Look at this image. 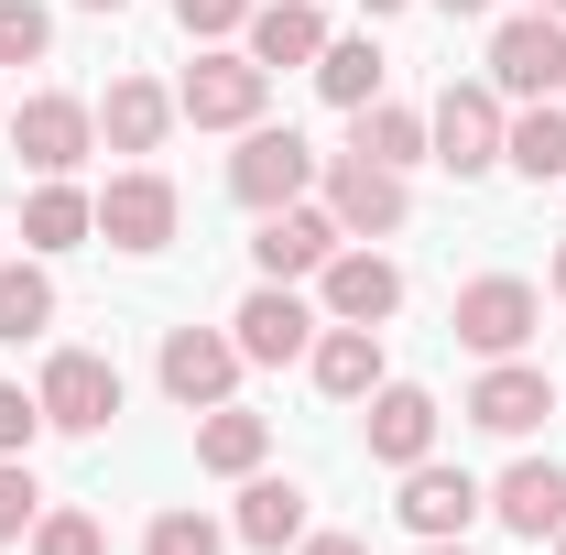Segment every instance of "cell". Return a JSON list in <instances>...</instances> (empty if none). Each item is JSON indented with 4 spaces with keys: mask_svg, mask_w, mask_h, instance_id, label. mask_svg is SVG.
<instances>
[{
    "mask_svg": "<svg viewBox=\"0 0 566 555\" xmlns=\"http://www.w3.org/2000/svg\"><path fill=\"white\" fill-rule=\"evenodd\" d=\"M501 132H512V109H501L491 76H447L436 109H424V164H447V175L469 186V175H491V164H501Z\"/></svg>",
    "mask_w": 566,
    "mask_h": 555,
    "instance_id": "1",
    "label": "cell"
},
{
    "mask_svg": "<svg viewBox=\"0 0 566 555\" xmlns=\"http://www.w3.org/2000/svg\"><path fill=\"white\" fill-rule=\"evenodd\" d=\"M262 98H273V76L251 66L240 44H197V66L175 76V121H197V132H251Z\"/></svg>",
    "mask_w": 566,
    "mask_h": 555,
    "instance_id": "2",
    "label": "cell"
},
{
    "mask_svg": "<svg viewBox=\"0 0 566 555\" xmlns=\"http://www.w3.org/2000/svg\"><path fill=\"white\" fill-rule=\"evenodd\" d=\"M316 175H327V153H305V132H294V121H251V132H240V153H229V197H240L251 218H262V208H294Z\"/></svg>",
    "mask_w": 566,
    "mask_h": 555,
    "instance_id": "3",
    "label": "cell"
},
{
    "mask_svg": "<svg viewBox=\"0 0 566 555\" xmlns=\"http://www.w3.org/2000/svg\"><path fill=\"white\" fill-rule=\"evenodd\" d=\"M447 327H458V348H480V359H523V338L545 327V294L523 273H480V283H458Z\"/></svg>",
    "mask_w": 566,
    "mask_h": 555,
    "instance_id": "4",
    "label": "cell"
},
{
    "mask_svg": "<svg viewBox=\"0 0 566 555\" xmlns=\"http://www.w3.org/2000/svg\"><path fill=\"white\" fill-rule=\"evenodd\" d=\"M316 316H327V327H392V316H403V262L370 251V240H349V251L316 273Z\"/></svg>",
    "mask_w": 566,
    "mask_h": 555,
    "instance_id": "5",
    "label": "cell"
},
{
    "mask_svg": "<svg viewBox=\"0 0 566 555\" xmlns=\"http://www.w3.org/2000/svg\"><path fill=\"white\" fill-rule=\"evenodd\" d=\"M33 404H44L55 436H109V415H120V370H109L98 348H55L44 381H33Z\"/></svg>",
    "mask_w": 566,
    "mask_h": 555,
    "instance_id": "6",
    "label": "cell"
},
{
    "mask_svg": "<svg viewBox=\"0 0 566 555\" xmlns=\"http://www.w3.org/2000/svg\"><path fill=\"white\" fill-rule=\"evenodd\" d=\"M175 218H186V197H175V175H164V164H132V175H109V186H98V240H109V251H164V240H175Z\"/></svg>",
    "mask_w": 566,
    "mask_h": 555,
    "instance_id": "7",
    "label": "cell"
},
{
    "mask_svg": "<svg viewBox=\"0 0 566 555\" xmlns=\"http://www.w3.org/2000/svg\"><path fill=\"white\" fill-rule=\"evenodd\" d=\"M338 251H349V229H338L327 208H305V197H294V208H262V229H251V262H262V283H316Z\"/></svg>",
    "mask_w": 566,
    "mask_h": 555,
    "instance_id": "8",
    "label": "cell"
},
{
    "mask_svg": "<svg viewBox=\"0 0 566 555\" xmlns=\"http://www.w3.org/2000/svg\"><path fill=\"white\" fill-rule=\"evenodd\" d=\"M491 87L523 98V109L566 87V22H556V11H512V22L491 33Z\"/></svg>",
    "mask_w": 566,
    "mask_h": 555,
    "instance_id": "9",
    "label": "cell"
},
{
    "mask_svg": "<svg viewBox=\"0 0 566 555\" xmlns=\"http://www.w3.org/2000/svg\"><path fill=\"white\" fill-rule=\"evenodd\" d=\"M153 370H164V392H175L186 415H208V404L240 392V370H251V359H240L229 327H164V359H153Z\"/></svg>",
    "mask_w": 566,
    "mask_h": 555,
    "instance_id": "10",
    "label": "cell"
},
{
    "mask_svg": "<svg viewBox=\"0 0 566 555\" xmlns=\"http://www.w3.org/2000/svg\"><path fill=\"white\" fill-rule=\"evenodd\" d=\"M11 153H22L33 175H76V164L98 153V109L66 98V87H44V98H22V109H11Z\"/></svg>",
    "mask_w": 566,
    "mask_h": 555,
    "instance_id": "11",
    "label": "cell"
},
{
    "mask_svg": "<svg viewBox=\"0 0 566 555\" xmlns=\"http://www.w3.org/2000/svg\"><path fill=\"white\" fill-rule=\"evenodd\" d=\"M316 186H327V218H338L349 240H392V229L415 218V186H403L392 164H359V153H338Z\"/></svg>",
    "mask_w": 566,
    "mask_h": 555,
    "instance_id": "12",
    "label": "cell"
},
{
    "mask_svg": "<svg viewBox=\"0 0 566 555\" xmlns=\"http://www.w3.org/2000/svg\"><path fill=\"white\" fill-rule=\"evenodd\" d=\"M316 327H327V316H316V305H305L294 283H251V294H240V316H229L240 359H262V370L305 359V348H316Z\"/></svg>",
    "mask_w": 566,
    "mask_h": 555,
    "instance_id": "13",
    "label": "cell"
},
{
    "mask_svg": "<svg viewBox=\"0 0 566 555\" xmlns=\"http://www.w3.org/2000/svg\"><path fill=\"white\" fill-rule=\"evenodd\" d=\"M403 523H415V545H458L480 512H491V490L469 480V469H436V458H415L403 469V501H392Z\"/></svg>",
    "mask_w": 566,
    "mask_h": 555,
    "instance_id": "14",
    "label": "cell"
},
{
    "mask_svg": "<svg viewBox=\"0 0 566 555\" xmlns=\"http://www.w3.org/2000/svg\"><path fill=\"white\" fill-rule=\"evenodd\" d=\"M545 415H556V381H545L534 359H491V370L469 381V425H480V436H534Z\"/></svg>",
    "mask_w": 566,
    "mask_h": 555,
    "instance_id": "15",
    "label": "cell"
},
{
    "mask_svg": "<svg viewBox=\"0 0 566 555\" xmlns=\"http://www.w3.org/2000/svg\"><path fill=\"white\" fill-rule=\"evenodd\" d=\"M240 55H251L262 76L316 66V55H327V11H316V0H251V22H240Z\"/></svg>",
    "mask_w": 566,
    "mask_h": 555,
    "instance_id": "16",
    "label": "cell"
},
{
    "mask_svg": "<svg viewBox=\"0 0 566 555\" xmlns=\"http://www.w3.org/2000/svg\"><path fill=\"white\" fill-rule=\"evenodd\" d=\"M359 425H370V458H381V469H415V458H436V392H424V381H381Z\"/></svg>",
    "mask_w": 566,
    "mask_h": 555,
    "instance_id": "17",
    "label": "cell"
},
{
    "mask_svg": "<svg viewBox=\"0 0 566 555\" xmlns=\"http://www.w3.org/2000/svg\"><path fill=\"white\" fill-rule=\"evenodd\" d=\"M491 512L523 534V545H556V534H566V469H556V458H512L501 490H491Z\"/></svg>",
    "mask_w": 566,
    "mask_h": 555,
    "instance_id": "18",
    "label": "cell"
},
{
    "mask_svg": "<svg viewBox=\"0 0 566 555\" xmlns=\"http://www.w3.org/2000/svg\"><path fill=\"white\" fill-rule=\"evenodd\" d=\"M305 370H316V392H327V404H370V392L392 381V370H381V327H316Z\"/></svg>",
    "mask_w": 566,
    "mask_h": 555,
    "instance_id": "19",
    "label": "cell"
},
{
    "mask_svg": "<svg viewBox=\"0 0 566 555\" xmlns=\"http://www.w3.org/2000/svg\"><path fill=\"white\" fill-rule=\"evenodd\" d=\"M164 132H175V87H153V76H109V98H98V142L109 153H164Z\"/></svg>",
    "mask_w": 566,
    "mask_h": 555,
    "instance_id": "20",
    "label": "cell"
},
{
    "mask_svg": "<svg viewBox=\"0 0 566 555\" xmlns=\"http://www.w3.org/2000/svg\"><path fill=\"white\" fill-rule=\"evenodd\" d=\"M229 534H240V545H262V555L305 545V480H273V469H251V480H240V512H229Z\"/></svg>",
    "mask_w": 566,
    "mask_h": 555,
    "instance_id": "21",
    "label": "cell"
},
{
    "mask_svg": "<svg viewBox=\"0 0 566 555\" xmlns=\"http://www.w3.org/2000/svg\"><path fill=\"white\" fill-rule=\"evenodd\" d=\"M262 458H273V425H262V415H240V404H208V415H197V469L251 480Z\"/></svg>",
    "mask_w": 566,
    "mask_h": 555,
    "instance_id": "22",
    "label": "cell"
},
{
    "mask_svg": "<svg viewBox=\"0 0 566 555\" xmlns=\"http://www.w3.org/2000/svg\"><path fill=\"white\" fill-rule=\"evenodd\" d=\"M76 240H98V197H76L66 175H44L22 197V251H76Z\"/></svg>",
    "mask_w": 566,
    "mask_h": 555,
    "instance_id": "23",
    "label": "cell"
},
{
    "mask_svg": "<svg viewBox=\"0 0 566 555\" xmlns=\"http://www.w3.org/2000/svg\"><path fill=\"white\" fill-rule=\"evenodd\" d=\"M349 153H359V164H392V175H415V164H424V109H403V98H370V109H349Z\"/></svg>",
    "mask_w": 566,
    "mask_h": 555,
    "instance_id": "24",
    "label": "cell"
},
{
    "mask_svg": "<svg viewBox=\"0 0 566 555\" xmlns=\"http://www.w3.org/2000/svg\"><path fill=\"white\" fill-rule=\"evenodd\" d=\"M501 164L534 175V186H556V175H566V109H556V98H534V109L501 132Z\"/></svg>",
    "mask_w": 566,
    "mask_h": 555,
    "instance_id": "25",
    "label": "cell"
},
{
    "mask_svg": "<svg viewBox=\"0 0 566 555\" xmlns=\"http://www.w3.org/2000/svg\"><path fill=\"white\" fill-rule=\"evenodd\" d=\"M316 87H327V109H370V98H381V44H370V33H327Z\"/></svg>",
    "mask_w": 566,
    "mask_h": 555,
    "instance_id": "26",
    "label": "cell"
},
{
    "mask_svg": "<svg viewBox=\"0 0 566 555\" xmlns=\"http://www.w3.org/2000/svg\"><path fill=\"white\" fill-rule=\"evenodd\" d=\"M55 327V273L44 262H0V338L22 348V338H44Z\"/></svg>",
    "mask_w": 566,
    "mask_h": 555,
    "instance_id": "27",
    "label": "cell"
},
{
    "mask_svg": "<svg viewBox=\"0 0 566 555\" xmlns=\"http://www.w3.org/2000/svg\"><path fill=\"white\" fill-rule=\"evenodd\" d=\"M142 555H229V534H218L208 512H186V501H175V512H153V534H142Z\"/></svg>",
    "mask_w": 566,
    "mask_h": 555,
    "instance_id": "28",
    "label": "cell"
},
{
    "mask_svg": "<svg viewBox=\"0 0 566 555\" xmlns=\"http://www.w3.org/2000/svg\"><path fill=\"white\" fill-rule=\"evenodd\" d=\"M44 44H55L44 0H0V66H44Z\"/></svg>",
    "mask_w": 566,
    "mask_h": 555,
    "instance_id": "29",
    "label": "cell"
},
{
    "mask_svg": "<svg viewBox=\"0 0 566 555\" xmlns=\"http://www.w3.org/2000/svg\"><path fill=\"white\" fill-rule=\"evenodd\" d=\"M44 523V490H33V458H0V545H22Z\"/></svg>",
    "mask_w": 566,
    "mask_h": 555,
    "instance_id": "30",
    "label": "cell"
},
{
    "mask_svg": "<svg viewBox=\"0 0 566 555\" xmlns=\"http://www.w3.org/2000/svg\"><path fill=\"white\" fill-rule=\"evenodd\" d=\"M33 555H109V534H98L87 512H44V523H33Z\"/></svg>",
    "mask_w": 566,
    "mask_h": 555,
    "instance_id": "31",
    "label": "cell"
},
{
    "mask_svg": "<svg viewBox=\"0 0 566 555\" xmlns=\"http://www.w3.org/2000/svg\"><path fill=\"white\" fill-rule=\"evenodd\" d=\"M33 436H44V404L22 381H0V458H33Z\"/></svg>",
    "mask_w": 566,
    "mask_h": 555,
    "instance_id": "32",
    "label": "cell"
},
{
    "mask_svg": "<svg viewBox=\"0 0 566 555\" xmlns=\"http://www.w3.org/2000/svg\"><path fill=\"white\" fill-rule=\"evenodd\" d=\"M175 22H186V44H229L251 22V0H175Z\"/></svg>",
    "mask_w": 566,
    "mask_h": 555,
    "instance_id": "33",
    "label": "cell"
},
{
    "mask_svg": "<svg viewBox=\"0 0 566 555\" xmlns=\"http://www.w3.org/2000/svg\"><path fill=\"white\" fill-rule=\"evenodd\" d=\"M294 555H370V545H359V534H305Z\"/></svg>",
    "mask_w": 566,
    "mask_h": 555,
    "instance_id": "34",
    "label": "cell"
},
{
    "mask_svg": "<svg viewBox=\"0 0 566 555\" xmlns=\"http://www.w3.org/2000/svg\"><path fill=\"white\" fill-rule=\"evenodd\" d=\"M436 11H447V22H480V11H491V0H436Z\"/></svg>",
    "mask_w": 566,
    "mask_h": 555,
    "instance_id": "35",
    "label": "cell"
},
{
    "mask_svg": "<svg viewBox=\"0 0 566 555\" xmlns=\"http://www.w3.org/2000/svg\"><path fill=\"white\" fill-rule=\"evenodd\" d=\"M359 11H370V22H392V11H403V0H359Z\"/></svg>",
    "mask_w": 566,
    "mask_h": 555,
    "instance_id": "36",
    "label": "cell"
},
{
    "mask_svg": "<svg viewBox=\"0 0 566 555\" xmlns=\"http://www.w3.org/2000/svg\"><path fill=\"white\" fill-rule=\"evenodd\" d=\"M415 555H469V534H458V545H415Z\"/></svg>",
    "mask_w": 566,
    "mask_h": 555,
    "instance_id": "37",
    "label": "cell"
},
{
    "mask_svg": "<svg viewBox=\"0 0 566 555\" xmlns=\"http://www.w3.org/2000/svg\"><path fill=\"white\" fill-rule=\"evenodd\" d=\"M545 283H556V305H566V251H556V273H545Z\"/></svg>",
    "mask_w": 566,
    "mask_h": 555,
    "instance_id": "38",
    "label": "cell"
},
{
    "mask_svg": "<svg viewBox=\"0 0 566 555\" xmlns=\"http://www.w3.org/2000/svg\"><path fill=\"white\" fill-rule=\"evenodd\" d=\"M76 11H120V0H76Z\"/></svg>",
    "mask_w": 566,
    "mask_h": 555,
    "instance_id": "39",
    "label": "cell"
},
{
    "mask_svg": "<svg viewBox=\"0 0 566 555\" xmlns=\"http://www.w3.org/2000/svg\"><path fill=\"white\" fill-rule=\"evenodd\" d=\"M534 11H556V22H566V0H534Z\"/></svg>",
    "mask_w": 566,
    "mask_h": 555,
    "instance_id": "40",
    "label": "cell"
},
{
    "mask_svg": "<svg viewBox=\"0 0 566 555\" xmlns=\"http://www.w3.org/2000/svg\"><path fill=\"white\" fill-rule=\"evenodd\" d=\"M556 555H566V534H556Z\"/></svg>",
    "mask_w": 566,
    "mask_h": 555,
    "instance_id": "41",
    "label": "cell"
}]
</instances>
